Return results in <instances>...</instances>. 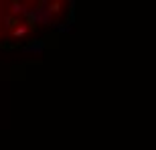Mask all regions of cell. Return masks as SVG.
Segmentation results:
<instances>
[{"label": "cell", "mask_w": 156, "mask_h": 150, "mask_svg": "<svg viewBox=\"0 0 156 150\" xmlns=\"http://www.w3.org/2000/svg\"><path fill=\"white\" fill-rule=\"evenodd\" d=\"M67 27H73L77 23V4L71 0L69 2V8H67V14H65V20H63Z\"/></svg>", "instance_id": "obj_6"}, {"label": "cell", "mask_w": 156, "mask_h": 150, "mask_svg": "<svg viewBox=\"0 0 156 150\" xmlns=\"http://www.w3.org/2000/svg\"><path fill=\"white\" fill-rule=\"evenodd\" d=\"M23 51H45V47H43V41H41V37L39 39H27L23 43Z\"/></svg>", "instance_id": "obj_5"}, {"label": "cell", "mask_w": 156, "mask_h": 150, "mask_svg": "<svg viewBox=\"0 0 156 150\" xmlns=\"http://www.w3.org/2000/svg\"><path fill=\"white\" fill-rule=\"evenodd\" d=\"M4 24L8 30H16L18 27H23V23L18 20V16H14V14H8V16H4Z\"/></svg>", "instance_id": "obj_7"}, {"label": "cell", "mask_w": 156, "mask_h": 150, "mask_svg": "<svg viewBox=\"0 0 156 150\" xmlns=\"http://www.w3.org/2000/svg\"><path fill=\"white\" fill-rule=\"evenodd\" d=\"M23 51V43L20 41H10V39H4L0 41V51H6V53H14V51Z\"/></svg>", "instance_id": "obj_4"}, {"label": "cell", "mask_w": 156, "mask_h": 150, "mask_svg": "<svg viewBox=\"0 0 156 150\" xmlns=\"http://www.w3.org/2000/svg\"><path fill=\"white\" fill-rule=\"evenodd\" d=\"M8 77H10L12 81H27V67H23L20 63H12Z\"/></svg>", "instance_id": "obj_3"}, {"label": "cell", "mask_w": 156, "mask_h": 150, "mask_svg": "<svg viewBox=\"0 0 156 150\" xmlns=\"http://www.w3.org/2000/svg\"><path fill=\"white\" fill-rule=\"evenodd\" d=\"M12 35H14V39H24V41H27V35H29V30H27V29H24V27H18V29L16 30H12Z\"/></svg>", "instance_id": "obj_9"}, {"label": "cell", "mask_w": 156, "mask_h": 150, "mask_svg": "<svg viewBox=\"0 0 156 150\" xmlns=\"http://www.w3.org/2000/svg\"><path fill=\"white\" fill-rule=\"evenodd\" d=\"M41 41H43V47H45V49H59V45H61V35L55 33V30H49V33H45V35L41 37Z\"/></svg>", "instance_id": "obj_1"}, {"label": "cell", "mask_w": 156, "mask_h": 150, "mask_svg": "<svg viewBox=\"0 0 156 150\" xmlns=\"http://www.w3.org/2000/svg\"><path fill=\"white\" fill-rule=\"evenodd\" d=\"M10 10H14V12H18V10H23V2H18V0H12L10 2Z\"/></svg>", "instance_id": "obj_12"}, {"label": "cell", "mask_w": 156, "mask_h": 150, "mask_svg": "<svg viewBox=\"0 0 156 150\" xmlns=\"http://www.w3.org/2000/svg\"><path fill=\"white\" fill-rule=\"evenodd\" d=\"M23 20H24V29L30 30V33H37L39 30V16H37L33 10H24L23 12Z\"/></svg>", "instance_id": "obj_2"}, {"label": "cell", "mask_w": 156, "mask_h": 150, "mask_svg": "<svg viewBox=\"0 0 156 150\" xmlns=\"http://www.w3.org/2000/svg\"><path fill=\"white\" fill-rule=\"evenodd\" d=\"M43 10H47V0H39V2L35 4V8H33V12H35L37 16H39Z\"/></svg>", "instance_id": "obj_10"}, {"label": "cell", "mask_w": 156, "mask_h": 150, "mask_svg": "<svg viewBox=\"0 0 156 150\" xmlns=\"http://www.w3.org/2000/svg\"><path fill=\"white\" fill-rule=\"evenodd\" d=\"M23 67H29V65H43V59H27V61H20Z\"/></svg>", "instance_id": "obj_11"}, {"label": "cell", "mask_w": 156, "mask_h": 150, "mask_svg": "<svg viewBox=\"0 0 156 150\" xmlns=\"http://www.w3.org/2000/svg\"><path fill=\"white\" fill-rule=\"evenodd\" d=\"M61 6H63L61 0H51V2H47V10L53 12V14H59L61 12Z\"/></svg>", "instance_id": "obj_8"}]
</instances>
